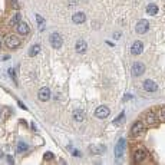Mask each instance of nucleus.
Segmentation results:
<instances>
[{
	"mask_svg": "<svg viewBox=\"0 0 165 165\" xmlns=\"http://www.w3.org/2000/svg\"><path fill=\"white\" fill-rule=\"evenodd\" d=\"M49 42L52 45V48H55V49H59L63 43V39H62V35L61 33H52L49 38Z\"/></svg>",
	"mask_w": 165,
	"mask_h": 165,
	"instance_id": "obj_1",
	"label": "nucleus"
},
{
	"mask_svg": "<svg viewBox=\"0 0 165 165\" xmlns=\"http://www.w3.org/2000/svg\"><path fill=\"white\" fill-rule=\"evenodd\" d=\"M6 46L9 48V49H17L19 46H20V39L15 36V35H12V36H7L6 38Z\"/></svg>",
	"mask_w": 165,
	"mask_h": 165,
	"instance_id": "obj_2",
	"label": "nucleus"
},
{
	"mask_svg": "<svg viewBox=\"0 0 165 165\" xmlns=\"http://www.w3.org/2000/svg\"><path fill=\"white\" fill-rule=\"evenodd\" d=\"M111 114V111L108 106H98L96 108V111H95V115H96V118H101V119H104V118H108Z\"/></svg>",
	"mask_w": 165,
	"mask_h": 165,
	"instance_id": "obj_3",
	"label": "nucleus"
},
{
	"mask_svg": "<svg viewBox=\"0 0 165 165\" xmlns=\"http://www.w3.org/2000/svg\"><path fill=\"white\" fill-rule=\"evenodd\" d=\"M147 157H148V152H147V149H144V148H138L134 152V160L137 161V162H142Z\"/></svg>",
	"mask_w": 165,
	"mask_h": 165,
	"instance_id": "obj_4",
	"label": "nucleus"
},
{
	"mask_svg": "<svg viewBox=\"0 0 165 165\" xmlns=\"http://www.w3.org/2000/svg\"><path fill=\"white\" fill-rule=\"evenodd\" d=\"M149 29V22L147 20V19H142V20H139L137 25V32L139 33V35H145V33L148 32Z\"/></svg>",
	"mask_w": 165,
	"mask_h": 165,
	"instance_id": "obj_5",
	"label": "nucleus"
},
{
	"mask_svg": "<svg viewBox=\"0 0 165 165\" xmlns=\"http://www.w3.org/2000/svg\"><path fill=\"white\" fill-rule=\"evenodd\" d=\"M125 144H127V141H125L124 138H121V139L118 141V144H116V147H115V157H118V158L122 157L124 151H125Z\"/></svg>",
	"mask_w": 165,
	"mask_h": 165,
	"instance_id": "obj_6",
	"label": "nucleus"
},
{
	"mask_svg": "<svg viewBox=\"0 0 165 165\" xmlns=\"http://www.w3.org/2000/svg\"><path fill=\"white\" fill-rule=\"evenodd\" d=\"M144 72H145V66H144V63L137 62V63L132 65V75H134V76H141Z\"/></svg>",
	"mask_w": 165,
	"mask_h": 165,
	"instance_id": "obj_7",
	"label": "nucleus"
},
{
	"mask_svg": "<svg viewBox=\"0 0 165 165\" xmlns=\"http://www.w3.org/2000/svg\"><path fill=\"white\" fill-rule=\"evenodd\" d=\"M144 131H145V127H144L142 122H135L134 127L131 128V134L134 135V137H137V135H139V134H142Z\"/></svg>",
	"mask_w": 165,
	"mask_h": 165,
	"instance_id": "obj_8",
	"label": "nucleus"
},
{
	"mask_svg": "<svg viewBox=\"0 0 165 165\" xmlns=\"http://www.w3.org/2000/svg\"><path fill=\"white\" fill-rule=\"evenodd\" d=\"M144 89H145L147 92H155V91L158 89V85H157L154 81H151V79H147V81L144 82Z\"/></svg>",
	"mask_w": 165,
	"mask_h": 165,
	"instance_id": "obj_9",
	"label": "nucleus"
},
{
	"mask_svg": "<svg viewBox=\"0 0 165 165\" xmlns=\"http://www.w3.org/2000/svg\"><path fill=\"white\" fill-rule=\"evenodd\" d=\"M142 50H144V45L142 42H135V43L132 45V48H131V53L132 55H141L142 53Z\"/></svg>",
	"mask_w": 165,
	"mask_h": 165,
	"instance_id": "obj_10",
	"label": "nucleus"
},
{
	"mask_svg": "<svg viewBox=\"0 0 165 165\" xmlns=\"http://www.w3.org/2000/svg\"><path fill=\"white\" fill-rule=\"evenodd\" d=\"M17 32L20 33V35H29V32H30V28H29L28 23L25 22H19L17 23Z\"/></svg>",
	"mask_w": 165,
	"mask_h": 165,
	"instance_id": "obj_11",
	"label": "nucleus"
},
{
	"mask_svg": "<svg viewBox=\"0 0 165 165\" xmlns=\"http://www.w3.org/2000/svg\"><path fill=\"white\" fill-rule=\"evenodd\" d=\"M50 98V89L49 88H42L40 91H39V99L40 101H48V99Z\"/></svg>",
	"mask_w": 165,
	"mask_h": 165,
	"instance_id": "obj_12",
	"label": "nucleus"
},
{
	"mask_svg": "<svg viewBox=\"0 0 165 165\" xmlns=\"http://www.w3.org/2000/svg\"><path fill=\"white\" fill-rule=\"evenodd\" d=\"M75 49H76L78 53H85V52H86V49H88V45H86V42H85V40H79V42H76Z\"/></svg>",
	"mask_w": 165,
	"mask_h": 165,
	"instance_id": "obj_13",
	"label": "nucleus"
},
{
	"mask_svg": "<svg viewBox=\"0 0 165 165\" xmlns=\"http://www.w3.org/2000/svg\"><path fill=\"white\" fill-rule=\"evenodd\" d=\"M105 149H106V148H105L104 145H92V147L89 148V152H91V154H94V155H99V154H102Z\"/></svg>",
	"mask_w": 165,
	"mask_h": 165,
	"instance_id": "obj_14",
	"label": "nucleus"
},
{
	"mask_svg": "<svg viewBox=\"0 0 165 165\" xmlns=\"http://www.w3.org/2000/svg\"><path fill=\"white\" fill-rule=\"evenodd\" d=\"M85 19H86L85 13H75V15L72 16V20H73V23H76V25L83 23V22H85Z\"/></svg>",
	"mask_w": 165,
	"mask_h": 165,
	"instance_id": "obj_15",
	"label": "nucleus"
},
{
	"mask_svg": "<svg viewBox=\"0 0 165 165\" xmlns=\"http://www.w3.org/2000/svg\"><path fill=\"white\" fill-rule=\"evenodd\" d=\"M73 119H75L76 122H82L83 119H85V114H83V111H81V109L73 111Z\"/></svg>",
	"mask_w": 165,
	"mask_h": 165,
	"instance_id": "obj_16",
	"label": "nucleus"
},
{
	"mask_svg": "<svg viewBox=\"0 0 165 165\" xmlns=\"http://www.w3.org/2000/svg\"><path fill=\"white\" fill-rule=\"evenodd\" d=\"M40 52V45H35L29 49V56H36Z\"/></svg>",
	"mask_w": 165,
	"mask_h": 165,
	"instance_id": "obj_17",
	"label": "nucleus"
},
{
	"mask_svg": "<svg viewBox=\"0 0 165 165\" xmlns=\"http://www.w3.org/2000/svg\"><path fill=\"white\" fill-rule=\"evenodd\" d=\"M147 13L148 15H151V16H154V15H157L158 13V7L155 5H149L148 7H147Z\"/></svg>",
	"mask_w": 165,
	"mask_h": 165,
	"instance_id": "obj_18",
	"label": "nucleus"
},
{
	"mask_svg": "<svg viewBox=\"0 0 165 165\" xmlns=\"http://www.w3.org/2000/svg\"><path fill=\"white\" fill-rule=\"evenodd\" d=\"M36 20H38V23H39V30H43V29H45V20H43V17L40 16V15H36Z\"/></svg>",
	"mask_w": 165,
	"mask_h": 165,
	"instance_id": "obj_19",
	"label": "nucleus"
},
{
	"mask_svg": "<svg viewBox=\"0 0 165 165\" xmlns=\"http://www.w3.org/2000/svg\"><path fill=\"white\" fill-rule=\"evenodd\" d=\"M124 118H125V112H121V114H119V115L114 119V124H115V125H119V124L124 121Z\"/></svg>",
	"mask_w": 165,
	"mask_h": 165,
	"instance_id": "obj_20",
	"label": "nucleus"
},
{
	"mask_svg": "<svg viewBox=\"0 0 165 165\" xmlns=\"http://www.w3.org/2000/svg\"><path fill=\"white\" fill-rule=\"evenodd\" d=\"M155 121H157V119H155V115L152 114V112H149L148 115H147V122L152 125V124H155Z\"/></svg>",
	"mask_w": 165,
	"mask_h": 165,
	"instance_id": "obj_21",
	"label": "nucleus"
},
{
	"mask_svg": "<svg viewBox=\"0 0 165 165\" xmlns=\"http://www.w3.org/2000/svg\"><path fill=\"white\" fill-rule=\"evenodd\" d=\"M28 149V145L25 142H19V145H17V152H23V151H26Z\"/></svg>",
	"mask_w": 165,
	"mask_h": 165,
	"instance_id": "obj_22",
	"label": "nucleus"
},
{
	"mask_svg": "<svg viewBox=\"0 0 165 165\" xmlns=\"http://www.w3.org/2000/svg\"><path fill=\"white\" fill-rule=\"evenodd\" d=\"M160 119L165 122V108H161V111H160Z\"/></svg>",
	"mask_w": 165,
	"mask_h": 165,
	"instance_id": "obj_23",
	"label": "nucleus"
},
{
	"mask_svg": "<svg viewBox=\"0 0 165 165\" xmlns=\"http://www.w3.org/2000/svg\"><path fill=\"white\" fill-rule=\"evenodd\" d=\"M19 19H20V15L17 13L16 16L13 17V19H12V25H15V23H19Z\"/></svg>",
	"mask_w": 165,
	"mask_h": 165,
	"instance_id": "obj_24",
	"label": "nucleus"
},
{
	"mask_svg": "<svg viewBox=\"0 0 165 165\" xmlns=\"http://www.w3.org/2000/svg\"><path fill=\"white\" fill-rule=\"evenodd\" d=\"M45 158H46V160H53V154H52V152H46V154H45Z\"/></svg>",
	"mask_w": 165,
	"mask_h": 165,
	"instance_id": "obj_25",
	"label": "nucleus"
},
{
	"mask_svg": "<svg viewBox=\"0 0 165 165\" xmlns=\"http://www.w3.org/2000/svg\"><path fill=\"white\" fill-rule=\"evenodd\" d=\"M73 155H75V157H79L81 154H79V151H73Z\"/></svg>",
	"mask_w": 165,
	"mask_h": 165,
	"instance_id": "obj_26",
	"label": "nucleus"
},
{
	"mask_svg": "<svg viewBox=\"0 0 165 165\" xmlns=\"http://www.w3.org/2000/svg\"><path fill=\"white\" fill-rule=\"evenodd\" d=\"M19 106H20V108H23V109H26V106H25V105H23L22 102H19Z\"/></svg>",
	"mask_w": 165,
	"mask_h": 165,
	"instance_id": "obj_27",
	"label": "nucleus"
},
{
	"mask_svg": "<svg viewBox=\"0 0 165 165\" xmlns=\"http://www.w3.org/2000/svg\"><path fill=\"white\" fill-rule=\"evenodd\" d=\"M0 45H2V42H0Z\"/></svg>",
	"mask_w": 165,
	"mask_h": 165,
	"instance_id": "obj_28",
	"label": "nucleus"
}]
</instances>
